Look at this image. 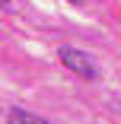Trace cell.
I'll return each mask as SVG.
<instances>
[{
    "label": "cell",
    "mask_w": 121,
    "mask_h": 124,
    "mask_svg": "<svg viewBox=\"0 0 121 124\" xmlns=\"http://www.w3.org/2000/svg\"><path fill=\"white\" fill-rule=\"evenodd\" d=\"M7 121H10V124H51V121H45V118H38V115H32V111H26V108H10Z\"/></svg>",
    "instance_id": "2"
},
{
    "label": "cell",
    "mask_w": 121,
    "mask_h": 124,
    "mask_svg": "<svg viewBox=\"0 0 121 124\" xmlns=\"http://www.w3.org/2000/svg\"><path fill=\"white\" fill-rule=\"evenodd\" d=\"M57 57H61V64H64L67 70H73L77 77H83V80H96V77H99V67H96V61H92L89 54L77 51V48H61Z\"/></svg>",
    "instance_id": "1"
},
{
    "label": "cell",
    "mask_w": 121,
    "mask_h": 124,
    "mask_svg": "<svg viewBox=\"0 0 121 124\" xmlns=\"http://www.w3.org/2000/svg\"><path fill=\"white\" fill-rule=\"evenodd\" d=\"M73 3H77V0H73Z\"/></svg>",
    "instance_id": "3"
}]
</instances>
